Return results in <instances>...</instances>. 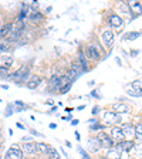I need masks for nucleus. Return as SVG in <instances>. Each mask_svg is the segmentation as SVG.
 Segmentation results:
<instances>
[{
  "instance_id": "1",
  "label": "nucleus",
  "mask_w": 142,
  "mask_h": 159,
  "mask_svg": "<svg viewBox=\"0 0 142 159\" xmlns=\"http://www.w3.org/2000/svg\"><path fill=\"white\" fill-rule=\"evenodd\" d=\"M29 75H30V67L24 66L20 70H17L16 73L10 74V75H7V77H9V78H13L14 84H23L24 81L29 80Z\"/></svg>"
},
{
  "instance_id": "2",
  "label": "nucleus",
  "mask_w": 142,
  "mask_h": 159,
  "mask_svg": "<svg viewBox=\"0 0 142 159\" xmlns=\"http://www.w3.org/2000/svg\"><path fill=\"white\" fill-rule=\"evenodd\" d=\"M4 159H23V151L17 143H13L10 146V149L7 151Z\"/></svg>"
},
{
  "instance_id": "3",
  "label": "nucleus",
  "mask_w": 142,
  "mask_h": 159,
  "mask_svg": "<svg viewBox=\"0 0 142 159\" xmlns=\"http://www.w3.org/2000/svg\"><path fill=\"white\" fill-rule=\"evenodd\" d=\"M103 119H104V122L107 124V125H114V124H118L121 122V115H118V114H115L112 111H109V112H105L103 115Z\"/></svg>"
},
{
  "instance_id": "4",
  "label": "nucleus",
  "mask_w": 142,
  "mask_h": 159,
  "mask_svg": "<svg viewBox=\"0 0 142 159\" xmlns=\"http://www.w3.org/2000/svg\"><path fill=\"white\" fill-rule=\"evenodd\" d=\"M108 23H109V26L117 30H121L124 27V20H122V17H119L118 14H109Z\"/></svg>"
},
{
  "instance_id": "5",
  "label": "nucleus",
  "mask_w": 142,
  "mask_h": 159,
  "mask_svg": "<svg viewBox=\"0 0 142 159\" xmlns=\"http://www.w3.org/2000/svg\"><path fill=\"white\" fill-rule=\"evenodd\" d=\"M97 138L99 139V142H101V148H105V149H111L114 146V141L111 136H108L105 132H101L98 134Z\"/></svg>"
},
{
  "instance_id": "6",
  "label": "nucleus",
  "mask_w": 142,
  "mask_h": 159,
  "mask_svg": "<svg viewBox=\"0 0 142 159\" xmlns=\"http://www.w3.org/2000/svg\"><path fill=\"white\" fill-rule=\"evenodd\" d=\"M121 131H122V134H124L125 141H132V138L135 136V129H134L132 124H124V125L121 126Z\"/></svg>"
},
{
  "instance_id": "7",
  "label": "nucleus",
  "mask_w": 142,
  "mask_h": 159,
  "mask_svg": "<svg viewBox=\"0 0 142 159\" xmlns=\"http://www.w3.org/2000/svg\"><path fill=\"white\" fill-rule=\"evenodd\" d=\"M101 40H103L105 47H111L114 44V33L109 29H105L103 31V34H101Z\"/></svg>"
},
{
  "instance_id": "8",
  "label": "nucleus",
  "mask_w": 142,
  "mask_h": 159,
  "mask_svg": "<svg viewBox=\"0 0 142 159\" xmlns=\"http://www.w3.org/2000/svg\"><path fill=\"white\" fill-rule=\"evenodd\" d=\"M121 153H122V149L117 143L115 146L107 151V159H121Z\"/></svg>"
},
{
  "instance_id": "9",
  "label": "nucleus",
  "mask_w": 142,
  "mask_h": 159,
  "mask_svg": "<svg viewBox=\"0 0 142 159\" xmlns=\"http://www.w3.org/2000/svg\"><path fill=\"white\" fill-rule=\"evenodd\" d=\"M111 138H112V141H115L117 143L124 142V141H125L124 134H122V131H121L119 126H114V128L111 129Z\"/></svg>"
},
{
  "instance_id": "10",
  "label": "nucleus",
  "mask_w": 142,
  "mask_h": 159,
  "mask_svg": "<svg viewBox=\"0 0 142 159\" xmlns=\"http://www.w3.org/2000/svg\"><path fill=\"white\" fill-rule=\"evenodd\" d=\"M87 56H88L89 60H93V61H98L99 60V51H98V48H97V46L89 44V46L87 47Z\"/></svg>"
},
{
  "instance_id": "11",
  "label": "nucleus",
  "mask_w": 142,
  "mask_h": 159,
  "mask_svg": "<svg viewBox=\"0 0 142 159\" xmlns=\"http://www.w3.org/2000/svg\"><path fill=\"white\" fill-rule=\"evenodd\" d=\"M40 83H41V78H40V75H37V74H34V75H31L29 78V81H27V88L29 89H36L37 87L40 85Z\"/></svg>"
},
{
  "instance_id": "12",
  "label": "nucleus",
  "mask_w": 142,
  "mask_h": 159,
  "mask_svg": "<svg viewBox=\"0 0 142 159\" xmlns=\"http://www.w3.org/2000/svg\"><path fill=\"white\" fill-rule=\"evenodd\" d=\"M60 78H61V77H60L58 74L51 75V78H50V81H48V87L51 91H57V89L60 88Z\"/></svg>"
},
{
  "instance_id": "13",
  "label": "nucleus",
  "mask_w": 142,
  "mask_h": 159,
  "mask_svg": "<svg viewBox=\"0 0 142 159\" xmlns=\"http://www.w3.org/2000/svg\"><path fill=\"white\" fill-rule=\"evenodd\" d=\"M112 109L115 114H125L129 111V105L128 104H124V102H118V104H114L112 105Z\"/></svg>"
},
{
  "instance_id": "14",
  "label": "nucleus",
  "mask_w": 142,
  "mask_h": 159,
  "mask_svg": "<svg viewBox=\"0 0 142 159\" xmlns=\"http://www.w3.org/2000/svg\"><path fill=\"white\" fill-rule=\"evenodd\" d=\"M88 145H89V149H91L93 152H98L99 148H101V142H99V139L97 138V136H93V138H89Z\"/></svg>"
},
{
  "instance_id": "15",
  "label": "nucleus",
  "mask_w": 142,
  "mask_h": 159,
  "mask_svg": "<svg viewBox=\"0 0 142 159\" xmlns=\"http://www.w3.org/2000/svg\"><path fill=\"white\" fill-rule=\"evenodd\" d=\"M23 152H26L27 155H34L37 152L36 151V143L33 142H24L23 143V149H21Z\"/></svg>"
},
{
  "instance_id": "16",
  "label": "nucleus",
  "mask_w": 142,
  "mask_h": 159,
  "mask_svg": "<svg viewBox=\"0 0 142 159\" xmlns=\"http://www.w3.org/2000/svg\"><path fill=\"white\" fill-rule=\"evenodd\" d=\"M128 6L131 9V13H135V14L142 13V4L139 2H128Z\"/></svg>"
},
{
  "instance_id": "17",
  "label": "nucleus",
  "mask_w": 142,
  "mask_h": 159,
  "mask_svg": "<svg viewBox=\"0 0 142 159\" xmlns=\"http://www.w3.org/2000/svg\"><path fill=\"white\" fill-rule=\"evenodd\" d=\"M78 64H80V67H81V71H88V63H87V60H85V57H84V54L80 51V54H78Z\"/></svg>"
},
{
  "instance_id": "18",
  "label": "nucleus",
  "mask_w": 142,
  "mask_h": 159,
  "mask_svg": "<svg viewBox=\"0 0 142 159\" xmlns=\"http://www.w3.org/2000/svg\"><path fill=\"white\" fill-rule=\"evenodd\" d=\"M118 145H119V148L122 149V151H126V152H129V151L135 146L134 145V141H124V142H119Z\"/></svg>"
},
{
  "instance_id": "19",
  "label": "nucleus",
  "mask_w": 142,
  "mask_h": 159,
  "mask_svg": "<svg viewBox=\"0 0 142 159\" xmlns=\"http://www.w3.org/2000/svg\"><path fill=\"white\" fill-rule=\"evenodd\" d=\"M29 19H30V21H33V23H40V21L43 20V14L40 13V11H33V13H30Z\"/></svg>"
},
{
  "instance_id": "20",
  "label": "nucleus",
  "mask_w": 142,
  "mask_h": 159,
  "mask_svg": "<svg viewBox=\"0 0 142 159\" xmlns=\"http://www.w3.org/2000/svg\"><path fill=\"white\" fill-rule=\"evenodd\" d=\"M10 33H11V24H6V26L0 27V39L10 36Z\"/></svg>"
},
{
  "instance_id": "21",
  "label": "nucleus",
  "mask_w": 142,
  "mask_h": 159,
  "mask_svg": "<svg viewBox=\"0 0 142 159\" xmlns=\"http://www.w3.org/2000/svg\"><path fill=\"white\" fill-rule=\"evenodd\" d=\"M47 155H48V159H61L58 155V152H57L54 148H51V146H50L48 151H47Z\"/></svg>"
},
{
  "instance_id": "22",
  "label": "nucleus",
  "mask_w": 142,
  "mask_h": 159,
  "mask_svg": "<svg viewBox=\"0 0 142 159\" xmlns=\"http://www.w3.org/2000/svg\"><path fill=\"white\" fill-rule=\"evenodd\" d=\"M50 146L47 145V143H36V151L37 152H43V153H47V151H48Z\"/></svg>"
},
{
  "instance_id": "23",
  "label": "nucleus",
  "mask_w": 142,
  "mask_h": 159,
  "mask_svg": "<svg viewBox=\"0 0 142 159\" xmlns=\"http://www.w3.org/2000/svg\"><path fill=\"white\" fill-rule=\"evenodd\" d=\"M135 129V138L138 141H142V124H138L136 126H134Z\"/></svg>"
},
{
  "instance_id": "24",
  "label": "nucleus",
  "mask_w": 142,
  "mask_h": 159,
  "mask_svg": "<svg viewBox=\"0 0 142 159\" xmlns=\"http://www.w3.org/2000/svg\"><path fill=\"white\" fill-rule=\"evenodd\" d=\"M139 36H142L141 31H131V33H128L125 36V40H135V39H138Z\"/></svg>"
},
{
  "instance_id": "25",
  "label": "nucleus",
  "mask_w": 142,
  "mask_h": 159,
  "mask_svg": "<svg viewBox=\"0 0 142 159\" xmlns=\"http://www.w3.org/2000/svg\"><path fill=\"white\" fill-rule=\"evenodd\" d=\"M2 63H3V66H4V67H7V68H9V67L11 66V64H13V58H11L10 56L3 57V58H2Z\"/></svg>"
},
{
  "instance_id": "26",
  "label": "nucleus",
  "mask_w": 142,
  "mask_h": 159,
  "mask_svg": "<svg viewBox=\"0 0 142 159\" xmlns=\"http://www.w3.org/2000/svg\"><path fill=\"white\" fill-rule=\"evenodd\" d=\"M132 88H134V91L142 94V83H141V81H134V83H132Z\"/></svg>"
},
{
  "instance_id": "27",
  "label": "nucleus",
  "mask_w": 142,
  "mask_h": 159,
  "mask_svg": "<svg viewBox=\"0 0 142 159\" xmlns=\"http://www.w3.org/2000/svg\"><path fill=\"white\" fill-rule=\"evenodd\" d=\"M9 75V68L4 66H0V78H6Z\"/></svg>"
},
{
  "instance_id": "28",
  "label": "nucleus",
  "mask_w": 142,
  "mask_h": 159,
  "mask_svg": "<svg viewBox=\"0 0 142 159\" xmlns=\"http://www.w3.org/2000/svg\"><path fill=\"white\" fill-rule=\"evenodd\" d=\"M10 47L6 46V44H0V53H6V51H9Z\"/></svg>"
},
{
  "instance_id": "29",
  "label": "nucleus",
  "mask_w": 142,
  "mask_h": 159,
  "mask_svg": "<svg viewBox=\"0 0 142 159\" xmlns=\"http://www.w3.org/2000/svg\"><path fill=\"white\" fill-rule=\"evenodd\" d=\"M78 151L80 152H81V155H83V159H89V155L87 152H84L83 151V148H81V146H78Z\"/></svg>"
},
{
  "instance_id": "30",
  "label": "nucleus",
  "mask_w": 142,
  "mask_h": 159,
  "mask_svg": "<svg viewBox=\"0 0 142 159\" xmlns=\"http://www.w3.org/2000/svg\"><path fill=\"white\" fill-rule=\"evenodd\" d=\"M105 126L104 125H99V124H95V125L91 126V131H97V129H104Z\"/></svg>"
},
{
  "instance_id": "31",
  "label": "nucleus",
  "mask_w": 142,
  "mask_h": 159,
  "mask_svg": "<svg viewBox=\"0 0 142 159\" xmlns=\"http://www.w3.org/2000/svg\"><path fill=\"white\" fill-rule=\"evenodd\" d=\"M129 95H134V97H142V94L141 93H136V91H134V89H132V91H131V89H129Z\"/></svg>"
},
{
  "instance_id": "32",
  "label": "nucleus",
  "mask_w": 142,
  "mask_h": 159,
  "mask_svg": "<svg viewBox=\"0 0 142 159\" xmlns=\"http://www.w3.org/2000/svg\"><path fill=\"white\" fill-rule=\"evenodd\" d=\"M98 111H99V108H98V107H94V108H93V115H95V114H98Z\"/></svg>"
},
{
  "instance_id": "33",
  "label": "nucleus",
  "mask_w": 142,
  "mask_h": 159,
  "mask_svg": "<svg viewBox=\"0 0 142 159\" xmlns=\"http://www.w3.org/2000/svg\"><path fill=\"white\" fill-rule=\"evenodd\" d=\"M50 128H51V129H56V128H57V125L53 122V124H50Z\"/></svg>"
},
{
  "instance_id": "34",
  "label": "nucleus",
  "mask_w": 142,
  "mask_h": 159,
  "mask_svg": "<svg viewBox=\"0 0 142 159\" xmlns=\"http://www.w3.org/2000/svg\"><path fill=\"white\" fill-rule=\"evenodd\" d=\"M17 126H19L20 129H26V126H23V125H21V124H17Z\"/></svg>"
},
{
  "instance_id": "35",
  "label": "nucleus",
  "mask_w": 142,
  "mask_h": 159,
  "mask_svg": "<svg viewBox=\"0 0 142 159\" xmlns=\"http://www.w3.org/2000/svg\"><path fill=\"white\" fill-rule=\"evenodd\" d=\"M2 88H3V89H7L9 87H7V84H2Z\"/></svg>"
},
{
  "instance_id": "36",
  "label": "nucleus",
  "mask_w": 142,
  "mask_h": 159,
  "mask_svg": "<svg viewBox=\"0 0 142 159\" xmlns=\"http://www.w3.org/2000/svg\"><path fill=\"white\" fill-rule=\"evenodd\" d=\"M71 124H73V125H78V121H77V119H74V121H73Z\"/></svg>"
}]
</instances>
